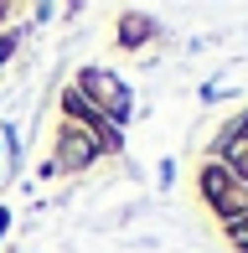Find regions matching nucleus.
Returning <instances> with one entry per match:
<instances>
[{
  "mask_svg": "<svg viewBox=\"0 0 248 253\" xmlns=\"http://www.w3.org/2000/svg\"><path fill=\"white\" fill-rule=\"evenodd\" d=\"M88 88H98V93L109 98V114H114V119H124V114H129V98H124V88L114 83V78H104V73H88Z\"/></svg>",
  "mask_w": 248,
  "mask_h": 253,
  "instance_id": "f257e3e1",
  "label": "nucleus"
}]
</instances>
